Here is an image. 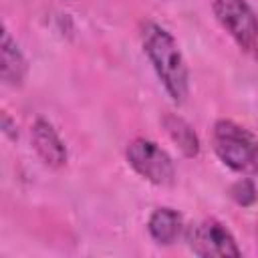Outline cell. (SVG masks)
<instances>
[{"label":"cell","mask_w":258,"mask_h":258,"mask_svg":"<svg viewBox=\"0 0 258 258\" xmlns=\"http://www.w3.org/2000/svg\"><path fill=\"white\" fill-rule=\"evenodd\" d=\"M141 44L171 101L177 105L185 103L189 93V73L175 38L163 26L145 22L141 26Z\"/></svg>","instance_id":"cell-1"},{"label":"cell","mask_w":258,"mask_h":258,"mask_svg":"<svg viewBox=\"0 0 258 258\" xmlns=\"http://www.w3.org/2000/svg\"><path fill=\"white\" fill-rule=\"evenodd\" d=\"M212 143L216 155L232 171L242 175L258 173V139L246 127L230 119H220L214 125Z\"/></svg>","instance_id":"cell-2"},{"label":"cell","mask_w":258,"mask_h":258,"mask_svg":"<svg viewBox=\"0 0 258 258\" xmlns=\"http://www.w3.org/2000/svg\"><path fill=\"white\" fill-rule=\"evenodd\" d=\"M212 10L236 44L258 60V16L246 0H212Z\"/></svg>","instance_id":"cell-3"},{"label":"cell","mask_w":258,"mask_h":258,"mask_svg":"<svg viewBox=\"0 0 258 258\" xmlns=\"http://www.w3.org/2000/svg\"><path fill=\"white\" fill-rule=\"evenodd\" d=\"M127 161L141 177L155 185H169L175 179L171 157L151 139H133L127 147Z\"/></svg>","instance_id":"cell-4"},{"label":"cell","mask_w":258,"mask_h":258,"mask_svg":"<svg viewBox=\"0 0 258 258\" xmlns=\"http://www.w3.org/2000/svg\"><path fill=\"white\" fill-rule=\"evenodd\" d=\"M187 246L196 256H240V248L232 232L218 220L208 218L187 230Z\"/></svg>","instance_id":"cell-5"},{"label":"cell","mask_w":258,"mask_h":258,"mask_svg":"<svg viewBox=\"0 0 258 258\" xmlns=\"http://www.w3.org/2000/svg\"><path fill=\"white\" fill-rule=\"evenodd\" d=\"M32 145L38 157L50 167H62L67 163V147L60 141L58 133L46 119H36L30 129Z\"/></svg>","instance_id":"cell-6"},{"label":"cell","mask_w":258,"mask_h":258,"mask_svg":"<svg viewBox=\"0 0 258 258\" xmlns=\"http://www.w3.org/2000/svg\"><path fill=\"white\" fill-rule=\"evenodd\" d=\"M0 52H2V81L10 87H20L26 79L28 64H26V58H24L22 50L18 48L16 40L10 36V32L6 28L2 30Z\"/></svg>","instance_id":"cell-7"},{"label":"cell","mask_w":258,"mask_h":258,"mask_svg":"<svg viewBox=\"0 0 258 258\" xmlns=\"http://www.w3.org/2000/svg\"><path fill=\"white\" fill-rule=\"evenodd\" d=\"M147 230L151 234V238L161 244V246H169L173 244L181 230H183V220L181 216L171 210V208H157L151 216H149V222H147Z\"/></svg>","instance_id":"cell-8"},{"label":"cell","mask_w":258,"mask_h":258,"mask_svg":"<svg viewBox=\"0 0 258 258\" xmlns=\"http://www.w3.org/2000/svg\"><path fill=\"white\" fill-rule=\"evenodd\" d=\"M163 127L167 131L169 139L179 147V151L185 157H196L200 153V139L185 119L169 113L163 117Z\"/></svg>","instance_id":"cell-9"},{"label":"cell","mask_w":258,"mask_h":258,"mask_svg":"<svg viewBox=\"0 0 258 258\" xmlns=\"http://www.w3.org/2000/svg\"><path fill=\"white\" fill-rule=\"evenodd\" d=\"M230 196L234 198V202L236 204H240V206H252L256 200H258V189H256V185L250 181V179H240V181H236L232 187H230Z\"/></svg>","instance_id":"cell-10"}]
</instances>
